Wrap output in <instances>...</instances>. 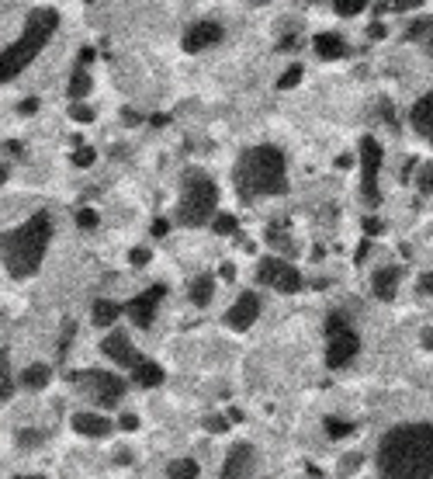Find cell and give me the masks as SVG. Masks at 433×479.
<instances>
[{"label":"cell","instance_id":"cell-1","mask_svg":"<svg viewBox=\"0 0 433 479\" xmlns=\"http://www.w3.org/2000/svg\"><path fill=\"white\" fill-rule=\"evenodd\" d=\"M382 479H430L433 476V423H402L378 445Z\"/></svg>","mask_w":433,"mask_h":479},{"label":"cell","instance_id":"cell-2","mask_svg":"<svg viewBox=\"0 0 433 479\" xmlns=\"http://www.w3.org/2000/svg\"><path fill=\"white\" fill-rule=\"evenodd\" d=\"M236 191L243 201H253L257 195H285L288 177H285V153L278 146H253L239 156L236 164Z\"/></svg>","mask_w":433,"mask_h":479},{"label":"cell","instance_id":"cell-3","mask_svg":"<svg viewBox=\"0 0 433 479\" xmlns=\"http://www.w3.org/2000/svg\"><path fill=\"white\" fill-rule=\"evenodd\" d=\"M49 236H52V223L45 212H35L28 223L4 233V268L11 278H31L42 268Z\"/></svg>","mask_w":433,"mask_h":479},{"label":"cell","instance_id":"cell-4","mask_svg":"<svg viewBox=\"0 0 433 479\" xmlns=\"http://www.w3.org/2000/svg\"><path fill=\"white\" fill-rule=\"evenodd\" d=\"M56 25H60V14L52 11V8H35V11L28 14V21H25L21 38H18L11 49H4V60H0V63H4V66H0V80L11 84V80L35 60V52L52 38Z\"/></svg>","mask_w":433,"mask_h":479},{"label":"cell","instance_id":"cell-5","mask_svg":"<svg viewBox=\"0 0 433 479\" xmlns=\"http://www.w3.org/2000/svg\"><path fill=\"white\" fill-rule=\"evenodd\" d=\"M215 205H219V188H215V181L205 171H198V167L184 171L181 201H177V219L184 226H205L215 216Z\"/></svg>","mask_w":433,"mask_h":479},{"label":"cell","instance_id":"cell-6","mask_svg":"<svg viewBox=\"0 0 433 479\" xmlns=\"http://www.w3.org/2000/svg\"><path fill=\"white\" fill-rule=\"evenodd\" d=\"M73 382L83 389L87 400H94V403L104 406V410L118 406V400H122V393H125V382H122L118 376H111V371H97V368L80 371V376H73Z\"/></svg>","mask_w":433,"mask_h":479},{"label":"cell","instance_id":"cell-7","mask_svg":"<svg viewBox=\"0 0 433 479\" xmlns=\"http://www.w3.org/2000/svg\"><path fill=\"white\" fill-rule=\"evenodd\" d=\"M326 365L330 368H343L354 354H357V347H360V341H357V334L350 330V323L340 316V312H330V319H326Z\"/></svg>","mask_w":433,"mask_h":479},{"label":"cell","instance_id":"cell-8","mask_svg":"<svg viewBox=\"0 0 433 479\" xmlns=\"http://www.w3.org/2000/svg\"><path fill=\"white\" fill-rule=\"evenodd\" d=\"M378 171H382V146L374 143V136L360 139V195L364 201L374 208L382 201V191H378Z\"/></svg>","mask_w":433,"mask_h":479},{"label":"cell","instance_id":"cell-9","mask_svg":"<svg viewBox=\"0 0 433 479\" xmlns=\"http://www.w3.org/2000/svg\"><path fill=\"white\" fill-rule=\"evenodd\" d=\"M257 278H260V285H270L278 292H298V285H302V275L281 257H263L257 268Z\"/></svg>","mask_w":433,"mask_h":479},{"label":"cell","instance_id":"cell-10","mask_svg":"<svg viewBox=\"0 0 433 479\" xmlns=\"http://www.w3.org/2000/svg\"><path fill=\"white\" fill-rule=\"evenodd\" d=\"M167 295V288L163 285H153V288H146L142 295H135V299H129L125 302V312H129V319L139 327V330H149L153 327V319H156V306H159V299Z\"/></svg>","mask_w":433,"mask_h":479},{"label":"cell","instance_id":"cell-11","mask_svg":"<svg viewBox=\"0 0 433 479\" xmlns=\"http://www.w3.org/2000/svg\"><path fill=\"white\" fill-rule=\"evenodd\" d=\"M253 465H257V452H253V445L239 441V445H233L229 455H226L222 479H250V476H253Z\"/></svg>","mask_w":433,"mask_h":479},{"label":"cell","instance_id":"cell-12","mask_svg":"<svg viewBox=\"0 0 433 479\" xmlns=\"http://www.w3.org/2000/svg\"><path fill=\"white\" fill-rule=\"evenodd\" d=\"M101 351L111 358L115 365H122V368H135V365H142V358H139V351L132 347V341L125 337V334H111V337H104L101 341Z\"/></svg>","mask_w":433,"mask_h":479},{"label":"cell","instance_id":"cell-13","mask_svg":"<svg viewBox=\"0 0 433 479\" xmlns=\"http://www.w3.org/2000/svg\"><path fill=\"white\" fill-rule=\"evenodd\" d=\"M257 312H260V299H257L253 292H243V295H239V299L229 306V312H226V323H229L233 330H246V327H253Z\"/></svg>","mask_w":433,"mask_h":479},{"label":"cell","instance_id":"cell-14","mask_svg":"<svg viewBox=\"0 0 433 479\" xmlns=\"http://www.w3.org/2000/svg\"><path fill=\"white\" fill-rule=\"evenodd\" d=\"M215 42H222V25H215V21H198L187 28L184 35V52H201Z\"/></svg>","mask_w":433,"mask_h":479},{"label":"cell","instance_id":"cell-15","mask_svg":"<svg viewBox=\"0 0 433 479\" xmlns=\"http://www.w3.org/2000/svg\"><path fill=\"white\" fill-rule=\"evenodd\" d=\"M73 431L83 438H107L111 434V420H104L101 413H73Z\"/></svg>","mask_w":433,"mask_h":479},{"label":"cell","instance_id":"cell-16","mask_svg":"<svg viewBox=\"0 0 433 479\" xmlns=\"http://www.w3.org/2000/svg\"><path fill=\"white\" fill-rule=\"evenodd\" d=\"M395 288H399V268H378V271L371 275V292H374V299L392 302V299H395Z\"/></svg>","mask_w":433,"mask_h":479},{"label":"cell","instance_id":"cell-17","mask_svg":"<svg viewBox=\"0 0 433 479\" xmlns=\"http://www.w3.org/2000/svg\"><path fill=\"white\" fill-rule=\"evenodd\" d=\"M412 129H416L426 143H433V90H430L426 97L416 101V108H412Z\"/></svg>","mask_w":433,"mask_h":479},{"label":"cell","instance_id":"cell-18","mask_svg":"<svg viewBox=\"0 0 433 479\" xmlns=\"http://www.w3.org/2000/svg\"><path fill=\"white\" fill-rule=\"evenodd\" d=\"M315 52L322 60H340V56H347V42L337 32H319L315 35Z\"/></svg>","mask_w":433,"mask_h":479},{"label":"cell","instance_id":"cell-19","mask_svg":"<svg viewBox=\"0 0 433 479\" xmlns=\"http://www.w3.org/2000/svg\"><path fill=\"white\" fill-rule=\"evenodd\" d=\"M122 312H125V309H122L118 302H107V299H97V302L90 306V319H94L97 327H111Z\"/></svg>","mask_w":433,"mask_h":479},{"label":"cell","instance_id":"cell-20","mask_svg":"<svg viewBox=\"0 0 433 479\" xmlns=\"http://www.w3.org/2000/svg\"><path fill=\"white\" fill-rule=\"evenodd\" d=\"M132 379H135L142 389H153V386L163 382V368H159L156 361H142V365L132 368Z\"/></svg>","mask_w":433,"mask_h":479},{"label":"cell","instance_id":"cell-21","mask_svg":"<svg viewBox=\"0 0 433 479\" xmlns=\"http://www.w3.org/2000/svg\"><path fill=\"white\" fill-rule=\"evenodd\" d=\"M211 292H215V278L211 275H198L191 282V302L194 306H208L211 302Z\"/></svg>","mask_w":433,"mask_h":479},{"label":"cell","instance_id":"cell-22","mask_svg":"<svg viewBox=\"0 0 433 479\" xmlns=\"http://www.w3.org/2000/svg\"><path fill=\"white\" fill-rule=\"evenodd\" d=\"M49 379H52L49 365H28L25 376H21V382H25L28 389H42V386H49Z\"/></svg>","mask_w":433,"mask_h":479},{"label":"cell","instance_id":"cell-23","mask_svg":"<svg viewBox=\"0 0 433 479\" xmlns=\"http://www.w3.org/2000/svg\"><path fill=\"white\" fill-rule=\"evenodd\" d=\"M87 94H90V77H87V70L80 66V70H73V77H70V97L80 101V97H87Z\"/></svg>","mask_w":433,"mask_h":479},{"label":"cell","instance_id":"cell-24","mask_svg":"<svg viewBox=\"0 0 433 479\" xmlns=\"http://www.w3.org/2000/svg\"><path fill=\"white\" fill-rule=\"evenodd\" d=\"M167 476H170V479H198V462H191V458H177V462H170Z\"/></svg>","mask_w":433,"mask_h":479},{"label":"cell","instance_id":"cell-25","mask_svg":"<svg viewBox=\"0 0 433 479\" xmlns=\"http://www.w3.org/2000/svg\"><path fill=\"white\" fill-rule=\"evenodd\" d=\"M211 230L219 233V236H233V233L239 230V223H236V216H226V212H222V216H215Z\"/></svg>","mask_w":433,"mask_h":479},{"label":"cell","instance_id":"cell-26","mask_svg":"<svg viewBox=\"0 0 433 479\" xmlns=\"http://www.w3.org/2000/svg\"><path fill=\"white\" fill-rule=\"evenodd\" d=\"M267 243H270V247H278V250H285V254H295V240L285 236L281 230H267Z\"/></svg>","mask_w":433,"mask_h":479},{"label":"cell","instance_id":"cell-27","mask_svg":"<svg viewBox=\"0 0 433 479\" xmlns=\"http://www.w3.org/2000/svg\"><path fill=\"white\" fill-rule=\"evenodd\" d=\"M354 431V423H347V420H340V417H326V434L330 438H347Z\"/></svg>","mask_w":433,"mask_h":479},{"label":"cell","instance_id":"cell-28","mask_svg":"<svg viewBox=\"0 0 433 479\" xmlns=\"http://www.w3.org/2000/svg\"><path fill=\"white\" fill-rule=\"evenodd\" d=\"M0 389H4V400H11V354H8V347H4V361H0Z\"/></svg>","mask_w":433,"mask_h":479},{"label":"cell","instance_id":"cell-29","mask_svg":"<svg viewBox=\"0 0 433 479\" xmlns=\"http://www.w3.org/2000/svg\"><path fill=\"white\" fill-rule=\"evenodd\" d=\"M409 38H433V18H419L412 28H409Z\"/></svg>","mask_w":433,"mask_h":479},{"label":"cell","instance_id":"cell-30","mask_svg":"<svg viewBox=\"0 0 433 479\" xmlns=\"http://www.w3.org/2000/svg\"><path fill=\"white\" fill-rule=\"evenodd\" d=\"M367 4L364 0H337V14H343V18H354V14H360Z\"/></svg>","mask_w":433,"mask_h":479},{"label":"cell","instance_id":"cell-31","mask_svg":"<svg viewBox=\"0 0 433 479\" xmlns=\"http://www.w3.org/2000/svg\"><path fill=\"white\" fill-rule=\"evenodd\" d=\"M360 462H364V455H360V452L343 455V458H340V476H354V472L360 469Z\"/></svg>","mask_w":433,"mask_h":479},{"label":"cell","instance_id":"cell-32","mask_svg":"<svg viewBox=\"0 0 433 479\" xmlns=\"http://www.w3.org/2000/svg\"><path fill=\"white\" fill-rule=\"evenodd\" d=\"M94 160H97V149H94V146H80V149L73 153V164H77V167H90Z\"/></svg>","mask_w":433,"mask_h":479},{"label":"cell","instance_id":"cell-33","mask_svg":"<svg viewBox=\"0 0 433 479\" xmlns=\"http://www.w3.org/2000/svg\"><path fill=\"white\" fill-rule=\"evenodd\" d=\"M97 223H101V219H97L94 208H80V212H77V226H80V230H94Z\"/></svg>","mask_w":433,"mask_h":479},{"label":"cell","instance_id":"cell-34","mask_svg":"<svg viewBox=\"0 0 433 479\" xmlns=\"http://www.w3.org/2000/svg\"><path fill=\"white\" fill-rule=\"evenodd\" d=\"M302 80V66H291V70H285L281 73V80H278V90H288V87H295Z\"/></svg>","mask_w":433,"mask_h":479},{"label":"cell","instance_id":"cell-35","mask_svg":"<svg viewBox=\"0 0 433 479\" xmlns=\"http://www.w3.org/2000/svg\"><path fill=\"white\" fill-rule=\"evenodd\" d=\"M419 191L423 195H433V160L423 167V174H419Z\"/></svg>","mask_w":433,"mask_h":479},{"label":"cell","instance_id":"cell-36","mask_svg":"<svg viewBox=\"0 0 433 479\" xmlns=\"http://www.w3.org/2000/svg\"><path fill=\"white\" fill-rule=\"evenodd\" d=\"M42 441H45V434H42V431H18V445H25V448L42 445Z\"/></svg>","mask_w":433,"mask_h":479},{"label":"cell","instance_id":"cell-37","mask_svg":"<svg viewBox=\"0 0 433 479\" xmlns=\"http://www.w3.org/2000/svg\"><path fill=\"white\" fill-rule=\"evenodd\" d=\"M205 428H208L211 434H222L229 423H226V417H208V420H205Z\"/></svg>","mask_w":433,"mask_h":479},{"label":"cell","instance_id":"cell-38","mask_svg":"<svg viewBox=\"0 0 433 479\" xmlns=\"http://www.w3.org/2000/svg\"><path fill=\"white\" fill-rule=\"evenodd\" d=\"M70 119H77V122H90V119H94V112H90V108H83V104H73V108H70Z\"/></svg>","mask_w":433,"mask_h":479},{"label":"cell","instance_id":"cell-39","mask_svg":"<svg viewBox=\"0 0 433 479\" xmlns=\"http://www.w3.org/2000/svg\"><path fill=\"white\" fill-rule=\"evenodd\" d=\"M129 257H132V264H135V268H146V264H149V250H142V247H135Z\"/></svg>","mask_w":433,"mask_h":479},{"label":"cell","instance_id":"cell-40","mask_svg":"<svg viewBox=\"0 0 433 479\" xmlns=\"http://www.w3.org/2000/svg\"><path fill=\"white\" fill-rule=\"evenodd\" d=\"M382 230H385V226L378 223V219H371V216L364 219V236H378V233H382Z\"/></svg>","mask_w":433,"mask_h":479},{"label":"cell","instance_id":"cell-41","mask_svg":"<svg viewBox=\"0 0 433 479\" xmlns=\"http://www.w3.org/2000/svg\"><path fill=\"white\" fill-rule=\"evenodd\" d=\"M118 428H125V431H139V417H135V413H125V417L118 420Z\"/></svg>","mask_w":433,"mask_h":479},{"label":"cell","instance_id":"cell-42","mask_svg":"<svg viewBox=\"0 0 433 479\" xmlns=\"http://www.w3.org/2000/svg\"><path fill=\"white\" fill-rule=\"evenodd\" d=\"M18 112H21V115H31V112H38V97H28V101H21V104H18Z\"/></svg>","mask_w":433,"mask_h":479},{"label":"cell","instance_id":"cell-43","mask_svg":"<svg viewBox=\"0 0 433 479\" xmlns=\"http://www.w3.org/2000/svg\"><path fill=\"white\" fill-rule=\"evenodd\" d=\"M423 0H395L392 4V11H412V8H419Z\"/></svg>","mask_w":433,"mask_h":479},{"label":"cell","instance_id":"cell-44","mask_svg":"<svg viewBox=\"0 0 433 479\" xmlns=\"http://www.w3.org/2000/svg\"><path fill=\"white\" fill-rule=\"evenodd\" d=\"M167 233H170L167 219H156V223H153V236H167Z\"/></svg>","mask_w":433,"mask_h":479},{"label":"cell","instance_id":"cell-45","mask_svg":"<svg viewBox=\"0 0 433 479\" xmlns=\"http://www.w3.org/2000/svg\"><path fill=\"white\" fill-rule=\"evenodd\" d=\"M419 292H430V295H433V275H430V271L419 278Z\"/></svg>","mask_w":433,"mask_h":479},{"label":"cell","instance_id":"cell-46","mask_svg":"<svg viewBox=\"0 0 433 479\" xmlns=\"http://www.w3.org/2000/svg\"><path fill=\"white\" fill-rule=\"evenodd\" d=\"M219 275H222L226 282H233V278H236V264H222V271H219Z\"/></svg>","mask_w":433,"mask_h":479},{"label":"cell","instance_id":"cell-47","mask_svg":"<svg viewBox=\"0 0 433 479\" xmlns=\"http://www.w3.org/2000/svg\"><path fill=\"white\" fill-rule=\"evenodd\" d=\"M87 63H94V49H83L80 52V66H87Z\"/></svg>","mask_w":433,"mask_h":479},{"label":"cell","instance_id":"cell-48","mask_svg":"<svg viewBox=\"0 0 433 479\" xmlns=\"http://www.w3.org/2000/svg\"><path fill=\"white\" fill-rule=\"evenodd\" d=\"M350 164H354V156H347V153H343V156H337V167H340V171H343V167H350Z\"/></svg>","mask_w":433,"mask_h":479},{"label":"cell","instance_id":"cell-49","mask_svg":"<svg viewBox=\"0 0 433 479\" xmlns=\"http://www.w3.org/2000/svg\"><path fill=\"white\" fill-rule=\"evenodd\" d=\"M371 38H385V28L382 25H371Z\"/></svg>","mask_w":433,"mask_h":479},{"label":"cell","instance_id":"cell-50","mask_svg":"<svg viewBox=\"0 0 433 479\" xmlns=\"http://www.w3.org/2000/svg\"><path fill=\"white\" fill-rule=\"evenodd\" d=\"M122 119H125L129 125H135V122H139V115H135V112H122Z\"/></svg>","mask_w":433,"mask_h":479},{"label":"cell","instance_id":"cell-51","mask_svg":"<svg viewBox=\"0 0 433 479\" xmlns=\"http://www.w3.org/2000/svg\"><path fill=\"white\" fill-rule=\"evenodd\" d=\"M423 344H426V347H433V334H430V330L423 334Z\"/></svg>","mask_w":433,"mask_h":479},{"label":"cell","instance_id":"cell-52","mask_svg":"<svg viewBox=\"0 0 433 479\" xmlns=\"http://www.w3.org/2000/svg\"><path fill=\"white\" fill-rule=\"evenodd\" d=\"M11 479H42V476H11Z\"/></svg>","mask_w":433,"mask_h":479},{"label":"cell","instance_id":"cell-53","mask_svg":"<svg viewBox=\"0 0 433 479\" xmlns=\"http://www.w3.org/2000/svg\"><path fill=\"white\" fill-rule=\"evenodd\" d=\"M426 49H430V56H433V38H430V42H426Z\"/></svg>","mask_w":433,"mask_h":479}]
</instances>
